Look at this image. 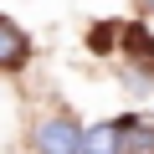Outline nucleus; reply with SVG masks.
<instances>
[{
  "label": "nucleus",
  "mask_w": 154,
  "mask_h": 154,
  "mask_svg": "<svg viewBox=\"0 0 154 154\" xmlns=\"http://www.w3.org/2000/svg\"><path fill=\"white\" fill-rule=\"evenodd\" d=\"M36 154H82V128L72 123V113L36 123Z\"/></svg>",
  "instance_id": "nucleus-1"
},
{
  "label": "nucleus",
  "mask_w": 154,
  "mask_h": 154,
  "mask_svg": "<svg viewBox=\"0 0 154 154\" xmlns=\"http://www.w3.org/2000/svg\"><path fill=\"white\" fill-rule=\"evenodd\" d=\"M123 154H154V113L123 118Z\"/></svg>",
  "instance_id": "nucleus-2"
},
{
  "label": "nucleus",
  "mask_w": 154,
  "mask_h": 154,
  "mask_svg": "<svg viewBox=\"0 0 154 154\" xmlns=\"http://www.w3.org/2000/svg\"><path fill=\"white\" fill-rule=\"evenodd\" d=\"M82 154H123V123H98L82 134Z\"/></svg>",
  "instance_id": "nucleus-3"
},
{
  "label": "nucleus",
  "mask_w": 154,
  "mask_h": 154,
  "mask_svg": "<svg viewBox=\"0 0 154 154\" xmlns=\"http://www.w3.org/2000/svg\"><path fill=\"white\" fill-rule=\"evenodd\" d=\"M21 62H26V31L0 16V67H21Z\"/></svg>",
  "instance_id": "nucleus-4"
},
{
  "label": "nucleus",
  "mask_w": 154,
  "mask_h": 154,
  "mask_svg": "<svg viewBox=\"0 0 154 154\" xmlns=\"http://www.w3.org/2000/svg\"><path fill=\"white\" fill-rule=\"evenodd\" d=\"M144 11H154V0H144Z\"/></svg>",
  "instance_id": "nucleus-5"
}]
</instances>
